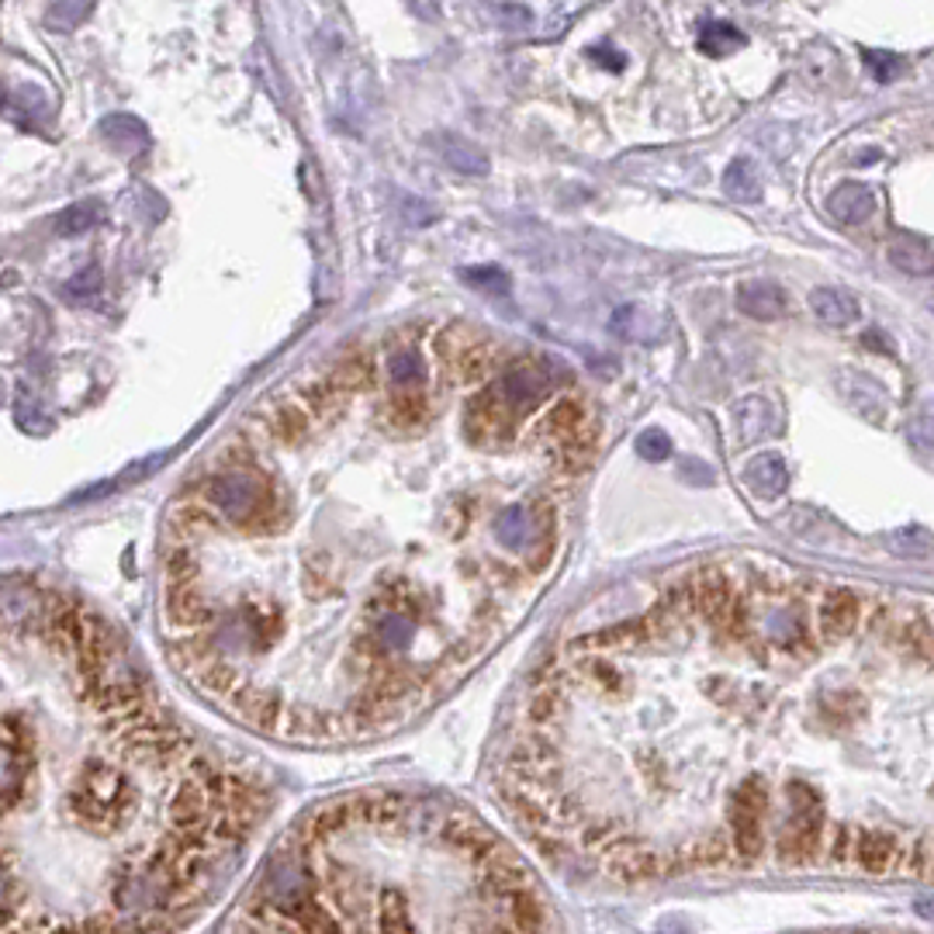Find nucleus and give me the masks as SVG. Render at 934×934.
I'll return each mask as SVG.
<instances>
[{
	"instance_id": "1",
	"label": "nucleus",
	"mask_w": 934,
	"mask_h": 934,
	"mask_svg": "<svg viewBox=\"0 0 934 934\" xmlns=\"http://www.w3.org/2000/svg\"><path fill=\"white\" fill-rule=\"evenodd\" d=\"M263 810L267 789L156 703L97 616L0 585V934H167Z\"/></svg>"
},
{
	"instance_id": "2",
	"label": "nucleus",
	"mask_w": 934,
	"mask_h": 934,
	"mask_svg": "<svg viewBox=\"0 0 934 934\" xmlns=\"http://www.w3.org/2000/svg\"><path fill=\"white\" fill-rule=\"evenodd\" d=\"M215 934H347L280 855L267 862L256 889Z\"/></svg>"
},
{
	"instance_id": "3",
	"label": "nucleus",
	"mask_w": 934,
	"mask_h": 934,
	"mask_svg": "<svg viewBox=\"0 0 934 934\" xmlns=\"http://www.w3.org/2000/svg\"><path fill=\"white\" fill-rule=\"evenodd\" d=\"M499 395L505 398V405L519 416V412H530L534 405H540L547 395H551L554 381L547 371H540L537 363H516L502 378H499Z\"/></svg>"
},
{
	"instance_id": "4",
	"label": "nucleus",
	"mask_w": 934,
	"mask_h": 934,
	"mask_svg": "<svg viewBox=\"0 0 934 934\" xmlns=\"http://www.w3.org/2000/svg\"><path fill=\"white\" fill-rule=\"evenodd\" d=\"M827 215L848 229L865 226V221L876 215V194L865 184H838L827 194Z\"/></svg>"
},
{
	"instance_id": "5",
	"label": "nucleus",
	"mask_w": 934,
	"mask_h": 934,
	"mask_svg": "<svg viewBox=\"0 0 934 934\" xmlns=\"http://www.w3.org/2000/svg\"><path fill=\"white\" fill-rule=\"evenodd\" d=\"M744 484H747V492L755 495V499H762V502L779 499V495L786 492V484H789V471H786L782 457H779V454H758V457H751V460L744 464Z\"/></svg>"
},
{
	"instance_id": "6",
	"label": "nucleus",
	"mask_w": 934,
	"mask_h": 934,
	"mask_svg": "<svg viewBox=\"0 0 934 934\" xmlns=\"http://www.w3.org/2000/svg\"><path fill=\"white\" fill-rule=\"evenodd\" d=\"M838 392L848 398V405L851 409H855L862 419H869V422H886V395H883V388L872 378H865V374H845V378H838Z\"/></svg>"
},
{
	"instance_id": "7",
	"label": "nucleus",
	"mask_w": 934,
	"mask_h": 934,
	"mask_svg": "<svg viewBox=\"0 0 934 934\" xmlns=\"http://www.w3.org/2000/svg\"><path fill=\"white\" fill-rule=\"evenodd\" d=\"M776 426H779V416H776V405L768 398H741L734 405V430L741 443H755L768 436Z\"/></svg>"
},
{
	"instance_id": "8",
	"label": "nucleus",
	"mask_w": 934,
	"mask_h": 934,
	"mask_svg": "<svg viewBox=\"0 0 934 934\" xmlns=\"http://www.w3.org/2000/svg\"><path fill=\"white\" fill-rule=\"evenodd\" d=\"M738 309L747 319H758V322H771L786 312V295L768 280H747L738 288Z\"/></svg>"
},
{
	"instance_id": "9",
	"label": "nucleus",
	"mask_w": 934,
	"mask_h": 934,
	"mask_svg": "<svg viewBox=\"0 0 934 934\" xmlns=\"http://www.w3.org/2000/svg\"><path fill=\"white\" fill-rule=\"evenodd\" d=\"M810 309H814V315L824 326H835V330L855 326L859 322V301L841 288H814L810 291Z\"/></svg>"
},
{
	"instance_id": "10",
	"label": "nucleus",
	"mask_w": 934,
	"mask_h": 934,
	"mask_svg": "<svg viewBox=\"0 0 934 934\" xmlns=\"http://www.w3.org/2000/svg\"><path fill=\"white\" fill-rule=\"evenodd\" d=\"M889 263L910 277H931L934 274V247L921 236H897L886 250Z\"/></svg>"
},
{
	"instance_id": "11",
	"label": "nucleus",
	"mask_w": 934,
	"mask_h": 934,
	"mask_svg": "<svg viewBox=\"0 0 934 934\" xmlns=\"http://www.w3.org/2000/svg\"><path fill=\"white\" fill-rule=\"evenodd\" d=\"M492 534L505 551H523V547H530L537 540V519L526 505H510V510H502L495 516Z\"/></svg>"
},
{
	"instance_id": "12",
	"label": "nucleus",
	"mask_w": 934,
	"mask_h": 934,
	"mask_svg": "<svg viewBox=\"0 0 934 934\" xmlns=\"http://www.w3.org/2000/svg\"><path fill=\"white\" fill-rule=\"evenodd\" d=\"M384 374H388V384H395V388H422L430 368H426L419 347H398L384 357Z\"/></svg>"
},
{
	"instance_id": "13",
	"label": "nucleus",
	"mask_w": 934,
	"mask_h": 934,
	"mask_svg": "<svg viewBox=\"0 0 934 934\" xmlns=\"http://www.w3.org/2000/svg\"><path fill=\"white\" fill-rule=\"evenodd\" d=\"M609 330H613L616 336L631 339V343H655L661 336V319L637 309V304H623V309L613 312V322H609Z\"/></svg>"
},
{
	"instance_id": "14",
	"label": "nucleus",
	"mask_w": 934,
	"mask_h": 934,
	"mask_svg": "<svg viewBox=\"0 0 934 934\" xmlns=\"http://www.w3.org/2000/svg\"><path fill=\"white\" fill-rule=\"evenodd\" d=\"M723 194L730 201H738V205H751V201L762 197V177H758V167L751 164V159H734L727 170H723Z\"/></svg>"
},
{
	"instance_id": "15",
	"label": "nucleus",
	"mask_w": 934,
	"mask_h": 934,
	"mask_svg": "<svg viewBox=\"0 0 934 934\" xmlns=\"http://www.w3.org/2000/svg\"><path fill=\"white\" fill-rule=\"evenodd\" d=\"M855 620H859V599L851 592H835V596H827V602L821 606V626L830 640L851 634Z\"/></svg>"
},
{
	"instance_id": "16",
	"label": "nucleus",
	"mask_w": 934,
	"mask_h": 934,
	"mask_svg": "<svg viewBox=\"0 0 934 934\" xmlns=\"http://www.w3.org/2000/svg\"><path fill=\"white\" fill-rule=\"evenodd\" d=\"M696 46L703 56H714V59H723L730 52H738L744 46V35L730 25V22H703L699 25V35H696Z\"/></svg>"
},
{
	"instance_id": "17",
	"label": "nucleus",
	"mask_w": 934,
	"mask_h": 934,
	"mask_svg": "<svg viewBox=\"0 0 934 934\" xmlns=\"http://www.w3.org/2000/svg\"><path fill=\"white\" fill-rule=\"evenodd\" d=\"M582 405L578 402H558L547 419L540 422V433L551 440H578L582 433Z\"/></svg>"
},
{
	"instance_id": "18",
	"label": "nucleus",
	"mask_w": 934,
	"mask_h": 934,
	"mask_svg": "<svg viewBox=\"0 0 934 934\" xmlns=\"http://www.w3.org/2000/svg\"><path fill=\"white\" fill-rule=\"evenodd\" d=\"M889 551L897 558H910L921 561L934 554V534L924 530V526H900V530L889 534Z\"/></svg>"
},
{
	"instance_id": "19",
	"label": "nucleus",
	"mask_w": 934,
	"mask_h": 934,
	"mask_svg": "<svg viewBox=\"0 0 934 934\" xmlns=\"http://www.w3.org/2000/svg\"><path fill=\"white\" fill-rule=\"evenodd\" d=\"M443 159L460 173H471V177L489 173V159L481 156V149L467 146L464 139H454V135H443Z\"/></svg>"
},
{
	"instance_id": "20",
	"label": "nucleus",
	"mask_w": 934,
	"mask_h": 934,
	"mask_svg": "<svg viewBox=\"0 0 934 934\" xmlns=\"http://www.w3.org/2000/svg\"><path fill=\"white\" fill-rule=\"evenodd\" d=\"M696 599L703 602V609L709 616H723L727 606H730V588H727V578L720 572H706L699 582H696Z\"/></svg>"
},
{
	"instance_id": "21",
	"label": "nucleus",
	"mask_w": 934,
	"mask_h": 934,
	"mask_svg": "<svg viewBox=\"0 0 934 934\" xmlns=\"http://www.w3.org/2000/svg\"><path fill=\"white\" fill-rule=\"evenodd\" d=\"M94 221H97V205H73V208H67L63 215L56 218V232L59 236H76V232L91 229Z\"/></svg>"
},
{
	"instance_id": "22",
	"label": "nucleus",
	"mask_w": 934,
	"mask_h": 934,
	"mask_svg": "<svg viewBox=\"0 0 934 934\" xmlns=\"http://www.w3.org/2000/svg\"><path fill=\"white\" fill-rule=\"evenodd\" d=\"M464 280L481 288L484 295H505L510 291V274L502 267H475V271H464Z\"/></svg>"
},
{
	"instance_id": "23",
	"label": "nucleus",
	"mask_w": 934,
	"mask_h": 934,
	"mask_svg": "<svg viewBox=\"0 0 934 934\" xmlns=\"http://www.w3.org/2000/svg\"><path fill=\"white\" fill-rule=\"evenodd\" d=\"M668 454H672V436H668L664 430H644V433L637 436V457H640V460L658 464V460H664Z\"/></svg>"
},
{
	"instance_id": "24",
	"label": "nucleus",
	"mask_w": 934,
	"mask_h": 934,
	"mask_svg": "<svg viewBox=\"0 0 934 934\" xmlns=\"http://www.w3.org/2000/svg\"><path fill=\"white\" fill-rule=\"evenodd\" d=\"M640 637V623H623V626H609V631L585 637L575 647H620V644H634Z\"/></svg>"
},
{
	"instance_id": "25",
	"label": "nucleus",
	"mask_w": 934,
	"mask_h": 934,
	"mask_svg": "<svg viewBox=\"0 0 934 934\" xmlns=\"http://www.w3.org/2000/svg\"><path fill=\"white\" fill-rule=\"evenodd\" d=\"M862 59H865V67L872 70V76H876V80H883V84H889V80H893V76H897V73L903 70V59H900V56H893V52L862 49Z\"/></svg>"
},
{
	"instance_id": "26",
	"label": "nucleus",
	"mask_w": 934,
	"mask_h": 934,
	"mask_svg": "<svg viewBox=\"0 0 934 934\" xmlns=\"http://www.w3.org/2000/svg\"><path fill=\"white\" fill-rule=\"evenodd\" d=\"M907 440L918 446V451L934 454V416H918L907 422Z\"/></svg>"
},
{
	"instance_id": "27",
	"label": "nucleus",
	"mask_w": 934,
	"mask_h": 934,
	"mask_svg": "<svg viewBox=\"0 0 934 934\" xmlns=\"http://www.w3.org/2000/svg\"><path fill=\"white\" fill-rule=\"evenodd\" d=\"M682 478H688V484H699V489H706V484L714 481V471H709L703 460L688 457V464H682Z\"/></svg>"
},
{
	"instance_id": "28",
	"label": "nucleus",
	"mask_w": 934,
	"mask_h": 934,
	"mask_svg": "<svg viewBox=\"0 0 934 934\" xmlns=\"http://www.w3.org/2000/svg\"><path fill=\"white\" fill-rule=\"evenodd\" d=\"M588 56H592L596 63L609 67L613 73H620V70L626 67V56H623V52H616V49H609V46H606V49H602V46H592V49H588Z\"/></svg>"
}]
</instances>
